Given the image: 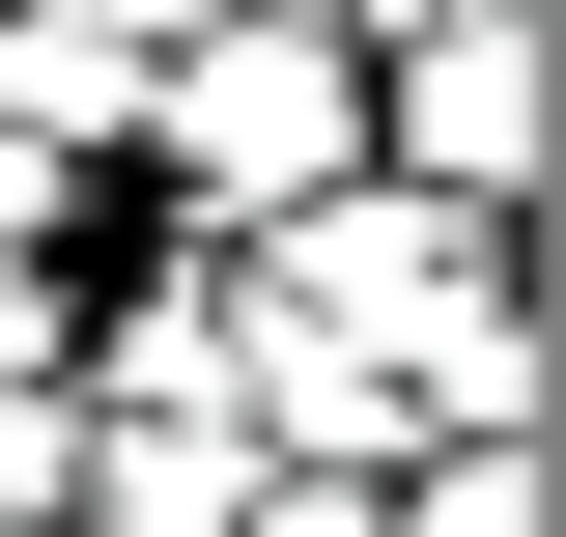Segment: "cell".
<instances>
[{"instance_id": "cell-4", "label": "cell", "mask_w": 566, "mask_h": 537, "mask_svg": "<svg viewBox=\"0 0 566 537\" xmlns=\"http://www.w3.org/2000/svg\"><path fill=\"white\" fill-rule=\"evenodd\" d=\"M397 537H538V481H510V424H482V453H424V481H397Z\"/></svg>"}, {"instance_id": "cell-6", "label": "cell", "mask_w": 566, "mask_h": 537, "mask_svg": "<svg viewBox=\"0 0 566 537\" xmlns=\"http://www.w3.org/2000/svg\"><path fill=\"white\" fill-rule=\"evenodd\" d=\"M312 29H340V57H368V29H510V0H312Z\"/></svg>"}, {"instance_id": "cell-3", "label": "cell", "mask_w": 566, "mask_h": 537, "mask_svg": "<svg viewBox=\"0 0 566 537\" xmlns=\"http://www.w3.org/2000/svg\"><path fill=\"white\" fill-rule=\"evenodd\" d=\"M227 509H255V424H170V453L114 424L85 453V537H227Z\"/></svg>"}, {"instance_id": "cell-1", "label": "cell", "mask_w": 566, "mask_h": 537, "mask_svg": "<svg viewBox=\"0 0 566 537\" xmlns=\"http://www.w3.org/2000/svg\"><path fill=\"white\" fill-rule=\"evenodd\" d=\"M114 141H142V199L199 227V255H255L283 199H340V170H368V57L255 0V29H170V57L114 85Z\"/></svg>"}, {"instance_id": "cell-2", "label": "cell", "mask_w": 566, "mask_h": 537, "mask_svg": "<svg viewBox=\"0 0 566 537\" xmlns=\"http://www.w3.org/2000/svg\"><path fill=\"white\" fill-rule=\"evenodd\" d=\"M368 114H397V199L510 227V170H538V85H510V29H424V57L368 85Z\"/></svg>"}, {"instance_id": "cell-5", "label": "cell", "mask_w": 566, "mask_h": 537, "mask_svg": "<svg viewBox=\"0 0 566 537\" xmlns=\"http://www.w3.org/2000/svg\"><path fill=\"white\" fill-rule=\"evenodd\" d=\"M227 537H397V481H283V453H255V509H227Z\"/></svg>"}]
</instances>
